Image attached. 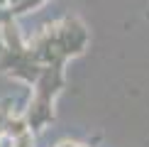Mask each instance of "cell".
Segmentation results:
<instances>
[{"instance_id": "3957f363", "label": "cell", "mask_w": 149, "mask_h": 147, "mask_svg": "<svg viewBox=\"0 0 149 147\" xmlns=\"http://www.w3.org/2000/svg\"><path fill=\"white\" fill-rule=\"evenodd\" d=\"M12 142H15V147H34V135H32V130H27V132L17 135V137H12Z\"/></svg>"}, {"instance_id": "7a4b0ae2", "label": "cell", "mask_w": 149, "mask_h": 147, "mask_svg": "<svg viewBox=\"0 0 149 147\" xmlns=\"http://www.w3.org/2000/svg\"><path fill=\"white\" fill-rule=\"evenodd\" d=\"M47 0H20V3L15 5V8L10 10V15L12 17H20V15H27L29 10H37V8H42Z\"/></svg>"}, {"instance_id": "277c9868", "label": "cell", "mask_w": 149, "mask_h": 147, "mask_svg": "<svg viewBox=\"0 0 149 147\" xmlns=\"http://www.w3.org/2000/svg\"><path fill=\"white\" fill-rule=\"evenodd\" d=\"M5 17H10V10H5V8H3V5H0V22H3V20H5Z\"/></svg>"}, {"instance_id": "6da1fadb", "label": "cell", "mask_w": 149, "mask_h": 147, "mask_svg": "<svg viewBox=\"0 0 149 147\" xmlns=\"http://www.w3.org/2000/svg\"><path fill=\"white\" fill-rule=\"evenodd\" d=\"M88 44V29L78 17H64L56 22V47L61 59H69L81 54Z\"/></svg>"}]
</instances>
